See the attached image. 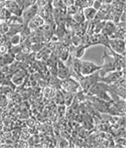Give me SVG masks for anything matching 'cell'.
I'll use <instances>...</instances> for the list:
<instances>
[{
  "label": "cell",
  "mask_w": 126,
  "mask_h": 148,
  "mask_svg": "<svg viewBox=\"0 0 126 148\" xmlns=\"http://www.w3.org/2000/svg\"><path fill=\"white\" fill-rule=\"evenodd\" d=\"M103 60H104V64L102 65L101 69L98 71L100 77L105 76L108 73H111L115 70V62H114V58L111 52H108L105 50L104 52L103 56Z\"/></svg>",
  "instance_id": "1"
},
{
  "label": "cell",
  "mask_w": 126,
  "mask_h": 148,
  "mask_svg": "<svg viewBox=\"0 0 126 148\" xmlns=\"http://www.w3.org/2000/svg\"><path fill=\"white\" fill-rule=\"evenodd\" d=\"M60 88L63 89L64 91L74 93V94H77L78 92L82 90L80 83L75 78H73L71 76L69 78L61 80Z\"/></svg>",
  "instance_id": "2"
},
{
  "label": "cell",
  "mask_w": 126,
  "mask_h": 148,
  "mask_svg": "<svg viewBox=\"0 0 126 148\" xmlns=\"http://www.w3.org/2000/svg\"><path fill=\"white\" fill-rule=\"evenodd\" d=\"M111 51L125 56V42L123 39L118 38H110L109 49Z\"/></svg>",
  "instance_id": "3"
},
{
  "label": "cell",
  "mask_w": 126,
  "mask_h": 148,
  "mask_svg": "<svg viewBox=\"0 0 126 148\" xmlns=\"http://www.w3.org/2000/svg\"><path fill=\"white\" fill-rule=\"evenodd\" d=\"M102 65H98L92 62L89 61H82V66L80 69V74L82 75H89L98 70H100Z\"/></svg>",
  "instance_id": "4"
},
{
  "label": "cell",
  "mask_w": 126,
  "mask_h": 148,
  "mask_svg": "<svg viewBox=\"0 0 126 148\" xmlns=\"http://www.w3.org/2000/svg\"><path fill=\"white\" fill-rule=\"evenodd\" d=\"M38 10H39V7L37 3L33 4V5H30L25 9L23 10V12H22V19H23V22L25 25H27V23L35 16L37 15L38 13Z\"/></svg>",
  "instance_id": "5"
},
{
  "label": "cell",
  "mask_w": 126,
  "mask_h": 148,
  "mask_svg": "<svg viewBox=\"0 0 126 148\" xmlns=\"http://www.w3.org/2000/svg\"><path fill=\"white\" fill-rule=\"evenodd\" d=\"M125 75V70L124 71H118V70H114L111 73H108L107 75H105V76L100 78V82H105L108 85H111L112 83L117 82L122 76Z\"/></svg>",
  "instance_id": "6"
},
{
  "label": "cell",
  "mask_w": 126,
  "mask_h": 148,
  "mask_svg": "<svg viewBox=\"0 0 126 148\" xmlns=\"http://www.w3.org/2000/svg\"><path fill=\"white\" fill-rule=\"evenodd\" d=\"M57 76L60 80H64L71 77V71L62 60H59L57 64Z\"/></svg>",
  "instance_id": "7"
},
{
  "label": "cell",
  "mask_w": 126,
  "mask_h": 148,
  "mask_svg": "<svg viewBox=\"0 0 126 148\" xmlns=\"http://www.w3.org/2000/svg\"><path fill=\"white\" fill-rule=\"evenodd\" d=\"M4 7L11 13V15H15L18 16H22L23 9L20 8L13 0H6L4 3Z\"/></svg>",
  "instance_id": "8"
},
{
  "label": "cell",
  "mask_w": 126,
  "mask_h": 148,
  "mask_svg": "<svg viewBox=\"0 0 126 148\" xmlns=\"http://www.w3.org/2000/svg\"><path fill=\"white\" fill-rule=\"evenodd\" d=\"M44 20L37 14V16H35L28 23H27V27L30 28V29H37L40 27H42L44 24Z\"/></svg>",
  "instance_id": "9"
},
{
  "label": "cell",
  "mask_w": 126,
  "mask_h": 148,
  "mask_svg": "<svg viewBox=\"0 0 126 148\" xmlns=\"http://www.w3.org/2000/svg\"><path fill=\"white\" fill-rule=\"evenodd\" d=\"M97 12H98V10H95L92 6H91V7H85V8L83 9V13H84L85 21L94 20Z\"/></svg>",
  "instance_id": "10"
},
{
  "label": "cell",
  "mask_w": 126,
  "mask_h": 148,
  "mask_svg": "<svg viewBox=\"0 0 126 148\" xmlns=\"http://www.w3.org/2000/svg\"><path fill=\"white\" fill-rule=\"evenodd\" d=\"M116 23H113L112 21H108V22H105V27L103 29V30L101 31L102 34L104 35H106L108 36H111L112 35V33L114 32L115 29H116Z\"/></svg>",
  "instance_id": "11"
},
{
  "label": "cell",
  "mask_w": 126,
  "mask_h": 148,
  "mask_svg": "<svg viewBox=\"0 0 126 148\" xmlns=\"http://www.w3.org/2000/svg\"><path fill=\"white\" fill-rule=\"evenodd\" d=\"M87 49V47L84 44H79L78 46H75V49L73 50V56L76 57V58H81L84 52H85V49Z\"/></svg>",
  "instance_id": "12"
},
{
  "label": "cell",
  "mask_w": 126,
  "mask_h": 148,
  "mask_svg": "<svg viewBox=\"0 0 126 148\" xmlns=\"http://www.w3.org/2000/svg\"><path fill=\"white\" fill-rule=\"evenodd\" d=\"M73 19L77 22V23H82L85 21L84 13H83V9H80L76 14H74L73 16Z\"/></svg>",
  "instance_id": "13"
},
{
  "label": "cell",
  "mask_w": 126,
  "mask_h": 148,
  "mask_svg": "<svg viewBox=\"0 0 126 148\" xmlns=\"http://www.w3.org/2000/svg\"><path fill=\"white\" fill-rule=\"evenodd\" d=\"M109 42H110V36L99 33V44L104 45L106 49H109Z\"/></svg>",
  "instance_id": "14"
},
{
  "label": "cell",
  "mask_w": 126,
  "mask_h": 148,
  "mask_svg": "<svg viewBox=\"0 0 126 148\" xmlns=\"http://www.w3.org/2000/svg\"><path fill=\"white\" fill-rule=\"evenodd\" d=\"M10 42L12 45L16 46V45H19L22 42V37L19 34H15L13 36H10Z\"/></svg>",
  "instance_id": "15"
},
{
  "label": "cell",
  "mask_w": 126,
  "mask_h": 148,
  "mask_svg": "<svg viewBox=\"0 0 126 148\" xmlns=\"http://www.w3.org/2000/svg\"><path fill=\"white\" fill-rule=\"evenodd\" d=\"M51 5L53 8H64L66 7L65 4L64 3L63 0H53L51 3Z\"/></svg>",
  "instance_id": "16"
},
{
  "label": "cell",
  "mask_w": 126,
  "mask_h": 148,
  "mask_svg": "<svg viewBox=\"0 0 126 148\" xmlns=\"http://www.w3.org/2000/svg\"><path fill=\"white\" fill-rule=\"evenodd\" d=\"M9 24L7 23H0V34L3 35V34H7L8 30H9Z\"/></svg>",
  "instance_id": "17"
},
{
  "label": "cell",
  "mask_w": 126,
  "mask_h": 148,
  "mask_svg": "<svg viewBox=\"0 0 126 148\" xmlns=\"http://www.w3.org/2000/svg\"><path fill=\"white\" fill-rule=\"evenodd\" d=\"M102 4H103V3H101L99 0H94V1H93V3H92V5H91V6H92L95 10H98L101 8Z\"/></svg>",
  "instance_id": "18"
},
{
  "label": "cell",
  "mask_w": 126,
  "mask_h": 148,
  "mask_svg": "<svg viewBox=\"0 0 126 148\" xmlns=\"http://www.w3.org/2000/svg\"><path fill=\"white\" fill-rule=\"evenodd\" d=\"M37 0H24V9L30 6V5H33L35 3H37Z\"/></svg>",
  "instance_id": "19"
}]
</instances>
